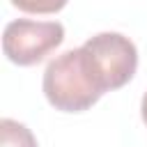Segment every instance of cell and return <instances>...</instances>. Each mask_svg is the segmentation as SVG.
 <instances>
[{"mask_svg":"<svg viewBox=\"0 0 147 147\" xmlns=\"http://www.w3.org/2000/svg\"><path fill=\"white\" fill-rule=\"evenodd\" d=\"M44 94L62 113H83L101 99V90L85 62L83 48H71L48 62L44 71Z\"/></svg>","mask_w":147,"mask_h":147,"instance_id":"cell-1","label":"cell"},{"mask_svg":"<svg viewBox=\"0 0 147 147\" xmlns=\"http://www.w3.org/2000/svg\"><path fill=\"white\" fill-rule=\"evenodd\" d=\"M80 48L101 92L126 85L138 69L136 44L119 32H99L90 37Z\"/></svg>","mask_w":147,"mask_h":147,"instance_id":"cell-2","label":"cell"},{"mask_svg":"<svg viewBox=\"0 0 147 147\" xmlns=\"http://www.w3.org/2000/svg\"><path fill=\"white\" fill-rule=\"evenodd\" d=\"M62 41H64V25L57 21L16 18L7 23L2 32V51L7 60H11L18 67L41 62Z\"/></svg>","mask_w":147,"mask_h":147,"instance_id":"cell-3","label":"cell"},{"mask_svg":"<svg viewBox=\"0 0 147 147\" xmlns=\"http://www.w3.org/2000/svg\"><path fill=\"white\" fill-rule=\"evenodd\" d=\"M0 145L2 147H37L32 131L16 119H0Z\"/></svg>","mask_w":147,"mask_h":147,"instance_id":"cell-4","label":"cell"},{"mask_svg":"<svg viewBox=\"0 0 147 147\" xmlns=\"http://www.w3.org/2000/svg\"><path fill=\"white\" fill-rule=\"evenodd\" d=\"M11 5L25 14H55L64 9L67 0H11Z\"/></svg>","mask_w":147,"mask_h":147,"instance_id":"cell-5","label":"cell"},{"mask_svg":"<svg viewBox=\"0 0 147 147\" xmlns=\"http://www.w3.org/2000/svg\"><path fill=\"white\" fill-rule=\"evenodd\" d=\"M140 115H142V122L147 124V92H145V96L140 101Z\"/></svg>","mask_w":147,"mask_h":147,"instance_id":"cell-6","label":"cell"}]
</instances>
